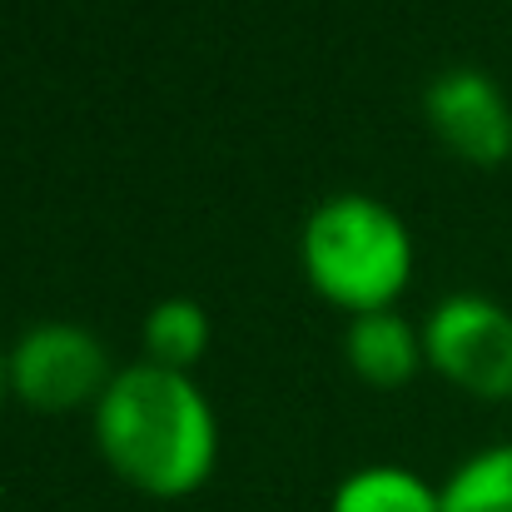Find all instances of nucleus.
I'll list each match as a JSON object with an SVG mask.
<instances>
[{"label": "nucleus", "mask_w": 512, "mask_h": 512, "mask_svg": "<svg viewBox=\"0 0 512 512\" xmlns=\"http://www.w3.org/2000/svg\"><path fill=\"white\" fill-rule=\"evenodd\" d=\"M343 358L368 388H403L408 378H418V368H428L423 324H408L398 309L353 314L343 334Z\"/></svg>", "instance_id": "obj_6"}, {"label": "nucleus", "mask_w": 512, "mask_h": 512, "mask_svg": "<svg viewBox=\"0 0 512 512\" xmlns=\"http://www.w3.org/2000/svg\"><path fill=\"white\" fill-rule=\"evenodd\" d=\"M90 423L110 473L145 498L179 503L214 478L219 418L194 373L140 358L110 378Z\"/></svg>", "instance_id": "obj_1"}, {"label": "nucleus", "mask_w": 512, "mask_h": 512, "mask_svg": "<svg viewBox=\"0 0 512 512\" xmlns=\"http://www.w3.org/2000/svg\"><path fill=\"white\" fill-rule=\"evenodd\" d=\"M423 353L438 378L473 398H512V314L488 294H448L423 319Z\"/></svg>", "instance_id": "obj_4"}, {"label": "nucleus", "mask_w": 512, "mask_h": 512, "mask_svg": "<svg viewBox=\"0 0 512 512\" xmlns=\"http://www.w3.org/2000/svg\"><path fill=\"white\" fill-rule=\"evenodd\" d=\"M10 398V348H0V408Z\"/></svg>", "instance_id": "obj_10"}, {"label": "nucleus", "mask_w": 512, "mask_h": 512, "mask_svg": "<svg viewBox=\"0 0 512 512\" xmlns=\"http://www.w3.org/2000/svg\"><path fill=\"white\" fill-rule=\"evenodd\" d=\"M428 130L468 165H503L512 160V100L508 90L473 65L438 70L423 90Z\"/></svg>", "instance_id": "obj_5"}, {"label": "nucleus", "mask_w": 512, "mask_h": 512, "mask_svg": "<svg viewBox=\"0 0 512 512\" xmlns=\"http://www.w3.org/2000/svg\"><path fill=\"white\" fill-rule=\"evenodd\" d=\"M299 269L309 289L348 319L393 309L413 279V229L378 194H329L304 219Z\"/></svg>", "instance_id": "obj_2"}, {"label": "nucleus", "mask_w": 512, "mask_h": 512, "mask_svg": "<svg viewBox=\"0 0 512 512\" xmlns=\"http://www.w3.org/2000/svg\"><path fill=\"white\" fill-rule=\"evenodd\" d=\"M329 512H443V498L438 483L403 463H368L334 488Z\"/></svg>", "instance_id": "obj_7"}, {"label": "nucleus", "mask_w": 512, "mask_h": 512, "mask_svg": "<svg viewBox=\"0 0 512 512\" xmlns=\"http://www.w3.org/2000/svg\"><path fill=\"white\" fill-rule=\"evenodd\" d=\"M209 353V314L199 299H160L150 314H145V358L150 363H165L179 373H194V363Z\"/></svg>", "instance_id": "obj_9"}, {"label": "nucleus", "mask_w": 512, "mask_h": 512, "mask_svg": "<svg viewBox=\"0 0 512 512\" xmlns=\"http://www.w3.org/2000/svg\"><path fill=\"white\" fill-rule=\"evenodd\" d=\"M115 373L105 343L75 319H40L10 343V398L30 413H95Z\"/></svg>", "instance_id": "obj_3"}, {"label": "nucleus", "mask_w": 512, "mask_h": 512, "mask_svg": "<svg viewBox=\"0 0 512 512\" xmlns=\"http://www.w3.org/2000/svg\"><path fill=\"white\" fill-rule=\"evenodd\" d=\"M443 512H512V438L463 458L448 483H438Z\"/></svg>", "instance_id": "obj_8"}]
</instances>
